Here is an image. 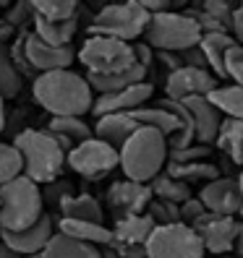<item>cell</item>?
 I'll return each instance as SVG.
<instances>
[{"label":"cell","mask_w":243,"mask_h":258,"mask_svg":"<svg viewBox=\"0 0 243 258\" xmlns=\"http://www.w3.org/2000/svg\"><path fill=\"white\" fill-rule=\"evenodd\" d=\"M32 94L34 102L53 117H84L94 110L97 99L86 76H79L71 68L37 76V81L32 84Z\"/></svg>","instance_id":"6da1fadb"},{"label":"cell","mask_w":243,"mask_h":258,"mask_svg":"<svg viewBox=\"0 0 243 258\" xmlns=\"http://www.w3.org/2000/svg\"><path fill=\"white\" fill-rule=\"evenodd\" d=\"M13 146L19 149L24 159V175L34 180L37 185H50L60 180V172L68 164V154L47 131L24 128L13 136Z\"/></svg>","instance_id":"7a4b0ae2"},{"label":"cell","mask_w":243,"mask_h":258,"mask_svg":"<svg viewBox=\"0 0 243 258\" xmlns=\"http://www.w3.org/2000/svg\"><path fill=\"white\" fill-rule=\"evenodd\" d=\"M168 139L155 128H139L128 139V144L120 149V170H123L126 180L149 185L168 167Z\"/></svg>","instance_id":"3957f363"},{"label":"cell","mask_w":243,"mask_h":258,"mask_svg":"<svg viewBox=\"0 0 243 258\" xmlns=\"http://www.w3.org/2000/svg\"><path fill=\"white\" fill-rule=\"evenodd\" d=\"M44 214L47 211H44L42 188L26 175L0 188V230L3 232H24Z\"/></svg>","instance_id":"277c9868"},{"label":"cell","mask_w":243,"mask_h":258,"mask_svg":"<svg viewBox=\"0 0 243 258\" xmlns=\"http://www.w3.org/2000/svg\"><path fill=\"white\" fill-rule=\"evenodd\" d=\"M149 19L152 16L144 11V6L139 0L110 3V6H102L92 16V21L86 26V34L89 37H110V39L136 44L144 37Z\"/></svg>","instance_id":"5b68a950"},{"label":"cell","mask_w":243,"mask_h":258,"mask_svg":"<svg viewBox=\"0 0 243 258\" xmlns=\"http://www.w3.org/2000/svg\"><path fill=\"white\" fill-rule=\"evenodd\" d=\"M202 29L186 11L180 13H157L149 19V26L144 32V42L155 52H186L191 47H199L202 42Z\"/></svg>","instance_id":"8992f818"},{"label":"cell","mask_w":243,"mask_h":258,"mask_svg":"<svg viewBox=\"0 0 243 258\" xmlns=\"http://www.w3.org/2000/svg\"><path fill=\"white\" fill-rule=\"evenodd\" d=\"M79 63L92 76L126 73L136 66L133 44L110 37H89L79 50Z\"/></svg>","instance_id":"52a82bcc"},{"label":"cell","mask_w":243,"mask_h":258,"mask_svg":"<svg viewBox=\"0 0 243 258\" xmlns=\"http://www.w3.org/2000/svg\"><path fill=\"white\" fill-rule=\"evenodd\" d=\"M204 242L188 224L157 227L147 242V258H204Z\"/></svg>","instance_id":"ba28073f"},{"label":"cell","mask_w":243,"mask_h":258,"mask_svg":"<svg viewBox=\"0 0 243 258\" xmlns=\"http://www.w3.org/2000/svg\"><path fill=\"white\" fill-rule=\"evenodd\" d=\"M68 167L86 180H100L120 167V151L100 139H89L68 154Z\"/></svg>","instance_id":"9c48e42d"},{"label":"cell","mask_w":243,"mask_h":258,"mask_svg":"<svg viewBox=\"0 0 243 258\" xmlns=\"http://www.w3.org/2000/svg\"><path fill=\"white\" fill-rule=\"evenodd\" d=\"M238 227H240V219H235V217H217V214H209L207 211L191 230L202 237L204 250L212 253V258H225L227 253H233Z\"/></svg>","instance_id":"30bf717a"},{"label":"cell","mask_w":243,"mask_h":258,"mask_svg":"<svg viewBox=\"0 0 243 258\" xmlns=\"http://www.w3.org/2000/svg\"><path fill=\"white\" fill-rule=\"evenodd\" d=\"M155 201V193L147 183H133V180H115L108 188V206L115 219L123 217H139L147 214L149 204Z\"/></svg>","instance_id":"8fae6325"},{"label":"cell","mask_w":243,"mask_h":258,"mask_svg":"<svg viewBox=\"0 0 243 258\" xmlns=\"http://www.w3.org/2000/svg\"><path fill=\"white\" fill-rule=\"evenodd\" d=\"M199 201L209 214L217 217H238L240 206H243V190L238 177H217L212 183L202 185L199 190Z\"/></svg>","instance_id":"7c38bea8"},{"label":"cell","mask_w":243,"mask_h":258,"mask_svg":"<svg viewBox=\"0 0 243 258\" xmlns=\"http://www.w3.org/2000/svg\"><path fill=\"white\" fill-rule=\"evenodd\" d=\"M220 84L212 71L202 68H178L165 79V97L170 99H188V97H209Z\"/></svg>","instance_id":"4fadbf2b"},{"label":"cell","mask_w":243,"mask_h":258,"mask_svg":"<svg viewBox=\"0 0 243 258\" xmlns=\"http://www.w3.org/2000/svg\"><path fill=\"white\" fill-rule=\"evenodd\" d=\"M53 237H55V219L50 214H44L34 227H29L24 232H3L0 230V242L8 245L11 250H16L19 255H42Z\"/></svg>","instance_id":"5bb4252c"},{"label":"cell","mask_w":243,"mask_h":258,"mask_svg":"<svg viewBox=\"0 0 243 258\" xmlns=\"http://www.w3.org/2000/svg\"><path fill=\"white\" fill-rule=\"evenodd\" d=\"M155 97V84L144 81V84H136L131 89H123L118 94H102L94 99V117H105V115H115V112H136L147 107V102Z\"/></svg>","instance_id":"9a60e30c"},{"label":"cell","mask_w":243,"mask_h":258,"mask_svg":"<svg viewBox=\"0 0 243 258\" xmlns=\"http://www.w3.org/2000/svg\"><path fill=\"white\" fill-rule=\"evenodd\" d=\"M26 57H29V63H32V68L42 76V73H53V71H68L71 63L79 57V52L73 50V44L71 47H50V44H44L34 32H29Z\"/></svg>","instance_id":"2e32d148"},{"label":"cell","mask_w":243,"mask_h":258,"mask_svg":"<svg viewBox=\"0 0 243 258\" xmlns=\"http://www.w3.org/2000/svg\"><path fill=\"white\" fill-rule=\"evenodd\" d=\"M188 107L191 117H193V125H196V141L212 146L217 141V133L222 125V115L217 112V107L212 104L207 97H188V99H180Z\"/></svg>","instance_id":"e0dca14e"},{"label":"cell","mask_w":243,"mask_h":258,"mask_svg":"<svg viewBox=\"0 0 243 258\" xmlns=\"http://www.w3.org/2000/svg\"><path fill=\"white\" fill-rule=\"evenodd\" d=\"M155 230H157V224L152 222L149 214L115 219V224H113V245L110 248H147V242H149V237H152Z\"/></svg>","instance_id":"ac0fdd59"},{"label":"cell","mask_w":243,"mask_h":258,"mask_svg":"<svg viewBox=\"0 0 243 258\" xmlns=\"http://www.w3.org/2000/svg\"><path fill=\"white\" fill-rule=\"evenodd\" d=\"M141 125L128 115V112H115V115H105V117H97L94 123V139L110 144L113 149H123L128 144V139L139 131Z\"/></svg>","instance_id":"d6986e66"},{"label":"cell","mask_w":243,"mask_h":258,"mask_svg":"<svg viewBox=\"0 0 243 258\" xmlns=\"http://www.w3.org/2000/svg\"><path fill=\"white\" fill-rule=\"evenodd\" d=\"M58 232H63L79 242H86V245L94 248H110L113 245V227L105 224H94V222H79V219H58Z\"/></svg>","instance_id":"ffe728a7"},{"label":"cell","mask_w":243,"mask_h":258,"mask_svg":"<svg viewBox=\"0 0 243 258\" xmlns=\"http://www.w3.org/2000/svg\"><path fill=\"white\" fill-rule=\"evenodd\" d=\"M235 44L238 42L233 39V34H204L202 42H199V50L204 52L207 66H209L212 73H215L217 81L227 79L225 76V55H227L230 47H235Z\"/></svg>","instance_id":"44dd1931"},{"label":"cell","mask_w":243,"mask_h":258,"mask_svg":"<svg viewBox=\"0 0 243 258\" xmlns=\"http://www.w3.org/2000/svg\"><path fill=\"white\" fill-rule=\"evenodd\" d=\"M76 32H79V19H73V21H47V19L34 16V34L44 44H50V47H71Z\"/></svg>","instance_id":"7402d4cb"},{"label":"cell","mask_w":243,"mask_h":258,"mask_svg":"<svg viewBox=\"0 0 243 258\" xmlns=\"http://www.w3.org/2000/svg\"><path fill=\"white\" fill-rule=\"evenodd\" d=\"M215 146L222 151V157H227L235 167H243V120L225 117L222 125H220Z\"/></svg>","instance_id":"603a6c76"},{"label":"cell","mask_w":243,"mask_h":258,"mask_svg":"<svg viewBox=\"0 0 243 258\" xmlns=\"http://www.w3.org/2000/svg\"><path fill=\"white\" fill-rule=\"evenodd\" d=\"M131 117H133L141 128H155V131H160L165 139L175 136L178 128H180L178 117H175L173 112H168L165 107H160V104H155V102L147 104V107H141V110H136V112H131Z\"/></svg>","instance_id":"cb8c5ba5"},{"label":"cell","mask_w":243,"mask_h":258,"mask_svg":"<svg viewBox=\"0 0 243 258\" xmlns=\"http://www.w3.org/2000/svg\"><path fill=\"white\" fill-rule=\"evenodd\" d=\"M60 217L63 219H79V222H94L102 224L105 219V211L100 206V201L89 193H76L71 199L60 206Z\"/></svg>","instance_id":"d4e9b609"},{"label":"cell","mask_w":243,"mask_h":258,"mask_svg":"<svg viewBox=\"0 0 243 258\" xmlns=\"http://www.w3.org/2000/svg\"><path fill=\"white\" fill-rule=\"evenodd\" d=\"M42 258H102V250L94 245H86V242L73 240L63 232H55L50 245L44 248Z\"/></svg>","instance_id":"484cf974"},{"label":"cell","mask_w":243,"mask_h":258,"mask_svg":"<svg viewBox=\"0 0 243 258\" xmlns=\"http://www.w3.org/2000/svg\"><path fill=\"white\" fill-rule=\"evenodd\" d=\"M165 172H168L173 180H180V183H212V180H217L222 177L220 170H217V164L215 162H193V164H173L168 162V167H165Z\"/></svg>","instance_id":"4316f807"},{"label":"cell","mask_w":243,"mask_h":258,"mask_svg":"<svg viewBox=\"0 0 243 258\" xmlns=\"http://www.w3.org/2000/svg\"><path fill=\"white\" fill-rule=\"evenodd\" d=\"M149 188H152V193H155L157 201H168V204H175V206H183L186 201L193 199L191 185L180 183V180H173L168 172L157 175V177L149 183Z\"/></svg>","instance_id":"83f0119b"},{"label":"cell","mask_w":243,"mask_h":258,"mask_svg":"<svg viewBox=\"0 0 243 258\" xmlns=\"http://www.w3.org/2000/svg\"><path fill=\"white\" fill-rule=\"evenodd\" d=\"M44 131H50L53 136H63V139H68L76 146L94 139V128L84 117H50V123Z\"/></svg>","instance_id":"f1b7e54d"},{"label":"cell","mask_w":243,"mask_h":258,"mask_svg":"<svg viewBox=\"0 0 243 258\" xmlns=\"http://www.w3.org/2000/svg\"><path fill=\"white\" fill-rule=\"evenodd\" d=\"M217 107L220 115L230 120H243V89L230 84V86H217L215 92L207 97Z\"/></svg>","instance_id":"f546056e"},{"label":"cell","mask_w":243,"mask_h":258,"mask_svg":"<svg viewBox=\"0 0 243 258\" xmlns=\"http://www.w3.org/2000/svg\"><path fill=\"white\" fill-rule=\"evenodd\" d=\"M34 16L47 21H73L81 19V6L76 0H34Z\"/></svg>","instance_id":"4dcf8cb0"},{"label":"cell","mask_w":243,"mask_h":258,"mask_svg":"<svg viewBox=\"0 0 243 258\" xmlns=\"http://www.w3.org/2000/svg\"><path fill=\"white\" fill-rule=\"evenodd\" d=\"M21 86H24V76L19 73L16 66H13L8 44H0V97L3 99L19 97Z\"/></svg>","instance_id":"1f68e13d"},{"label":"cell","mask_w":243,"mask_h":258,"mask_svg":"<svg viewBox=\"0 0 243 258\" xmlns=\"http://www.w3.org/2000/svg\"><path fill=\"white\" fill-rule=\"evenodd\" d=\"M24 175V159L13 144L0 141V188Z\"/></svg>","instance_id":"d6a6232c"},{"label":"cell","mask_w":243,"mask_h":258,"mask_svg":"<svg viewBox=\"0 0 243 258\" xmlns=\"http://www.w3.org/2000/svg\"><path fill=\"white\" fill-rule=\"evenodd\" d=\"M26 37H29V32H19V37L13 39V44H8V50H11L13 66L19 68V73L24 76V79H34L37 81L39 73L32 68V63H29V57H26Z\"/></svg>","instance_id":"836d02e7"},{"label":"cell","mask_w":243,"mask_h":258,"mask_svg":"<svg viewBox=\"0 0 243 258\" xmlns=\"http://www.w3.org/2000/svg\"><path fill=\"white\" fill-rule=\"evenodd\" d=\"M147 214L152 217V222H155L157 227H168V224H180V206L175 204H168V201H152Z\"/></svg>","instance_id":"e575fe53"},{"label":"cell","mask_w":243,"mask_h":258,"mask_svg":"<svg viewBox=\"0 0 243 258\" xmlns=\"http://www.w3.org/2000/svg\"><path fill=\"white\" fill-rule=\"evenodd\" d=\"M212 157V146L207 144H193L188 149H178V151H170L168 162L173 164H193V162H209Z\"/></svg>","instance_id":"d590c367"},{"label":"cell","mask_w":243,"mask_h":258,"mask_svg":"<svg viewBox=\"0 0 243 258\" xmlns=\"http://www.w3.org/2000/svg\"><path fill=\"white\" fill-rule=\"evenodd\" d=\"M71 196H76V193H73V185L68 183V180H55V183H50V185H42V199H44V204L55 206L58 211H60V206L71 199Z\"/></svg>","instance_id":"8d00e7d4"},{"label":"cell","mask_w":243,"mask_h":258,"mask_svg":"<svg viewBox=\"0 0 243 258\" xmlns=\"http://www.w3.org/2000/svg\"><path fill=\"white\" fill-rule=\"evenodd\" d=\"M225 76L235 86L243 89V44H235V47L227 50V55H225Z\"/></svg>","instance_id":"74e56055"},{"label":"cell","mask_w":243,"mask_h":258,"mask_svg":"<svg viewBox=\"0 0 243 258\" xmlns=\"http://www.w3.org/2000/svg\"><path fill=\"white\" fill-rule=\"evenodd\" d=\"M3 21H8L13 29H16V32H21L24 24H29V21L34 24V6L26 3V0H21V3H16V6L8 8V13L3 16Z\"/></svg>","instance_id":"f35d334b"},{"label":"cell","mask_w":243,"mask_h":258,"mask_svg":"<svg viewBox=\"0 0 243 258\" xmlns=\"http://www.w3.org/2000/svg\"><path fill=\"white\" fill-rule=\"evenodd\" d=\"M238 3H230V0H204L202 8L207 13H212V16H217L220 21H225L227 26H230V19H233V11H235Z\"/></svg>","instance_id":"ab89813d"},{"label":"cell","mask_w":243,"mask_h":258,"mask_svg":"<svg viewBox=\"0 0 243 258\" xmlns=\"http://www.w3.org/2000/svg\"><path fill=\"white\" fill-rule=\"evenodd\" d=\"M204 214H207L204 204L199 201V196H193L191 201H186L183 206H180V224H188V227H193V224L199 222Z\"/></svg>","instance_id":"60d3db41"},{"label":"cell","mask_w":243,"mask_h":258,"mask_svg":"<svg viewBox=\"0 0 243 258\" xmlns=\"http://www.w3.org/2000/svg\"><path fill=\"white\" fill-rule=\"evenodd\" d=\"M133 55H136V63H139L141 68H147V73H152V68H155V63H157V52L152 50L147 42H136Z\"/></svg>","instance_id":"b9f144b4"},{"label":"cell","mask_w":243,"mask_h":258,"mask_svg":"<svg viewBox=\"0 0 243 258\" xmlns=\"http://www.w3.org/2000/svg\"><path fill=\"white\" fill-rule=\"evenodd\" d=\"M180 63H183L186 68H202V71H209L207 57H204V52H202L199 47H191V50H186V52H180Z\"/></svg>","instance_id":"7bdbcfd3"},{"label":"cell","mask_w":243,"mask_h":258,"mask_svg":"<svg viewBox=\"0 0 243 258\" xmlns=\"http://www.w3.org/2000/svg\"><path fill=\"white\" fill-rule=\"evenodd\" d=\"M144 6V11L149 16H157V13H173L180 3H170V0H139Z\"/></svg>","instance_id":"ee69618b"},{"label":"cell","mask_w":243,"mask_h":258,"mask_svg":"<svg viewBox=\"0 0 243 258\" xmlns=\"http://www.w3.org/2000/svg\"><path fill=\"white\" fill-rule=\"evenodd\" d=\"M230 34L238 44H243V3L235 6L233 11V19H230Z\"/></svg>","instance_id":"f6af8a7d"},{"label":"cell","mask_w":243,"mask_h":258,"mask_svg":"<svg viewBox=\"0 0 243 258\" xmlns=\"http://www.w3.org/2000/svg\"><path fill=\"white\" fill-rule=\"evenodd\" d=\"M11 37L16 39V37H19V32H16V29H13L8 21H3V19H0V44H6Z\"/></svg>","instance_id":"bcb514c9"},{"label":"cell","mask_w":243,"mask_h":258,"mask_svg":"<svg viewBox=\"0 0 243 258\" xmlns=\"http://www.w3.org/2000/svg\"><path fill=\"white\" fill-rule=\"evenodd\" d=\"M233 253H235V258H243V222H240V227H238V235H235Z\"/></svg>","instance_id":"7dc6e473"},{"label":"cell","mask_w":243,"mask_h":258,"mask_svg":"<svg viewBox=\"0 0 243 258\" xmlns=\"http://www.w3.org/2000/svg\"><path fill=\"white\" fill-rule=\"evenodd\" d=\"M0 258H24V255H19L16 250H11L8 245H3V242H0Z\"/></svg>","instance_id":"c3c4849f"},{"label":"cell","mask_w":243,"mask_h":258,"mask_svg":"<svg viewBox=\"0 0 243 258\" xmlns=\"http://www.w3.org/2000/svg\"><path fill=\"white\" fill-rule=\"evenodd\" d=\"M3 102H6V99L0 97V133L6 131V104H3Z\"/></svg>","instance_id":"681fc988"},{"label":"cell","mask_w":243,"mask_h":258,"mask_svg":"<svg viewBox=\"0 0 243 258\" xmlns=\"http://www.w3.org/2000/svg\"><path fill=\"white\" fill-rule=\"evenodd\" d=\"M238 183H240V190H243V170L238 172Z\"/></svg>","instance_id":"f907efd6"},{"label":"cell","mask_w":243,"mask_h":258,"mask_svg":"<svg viewBox=\"0 0 243 258\" xmlns=\"http://www.w3.org/2000/svg\"><path fill=\"white\" fill-rule=\"evenodd\" d=\"M238 219H240V222H243V206H240V214H238Z\"/></svg>","instance_id":"816d5d0a"},{"label":"cell","mask_w":243,"mask_h":258,"mask_svg":"<svg viewBox=\"0 0 243 258\" xmlns=\"http://www.w3.org/2000/svg\"><path fill=\"white\" fill-rule=\"evenodd\" d=\"M24 258H42V255H24Z\"/></svg>","instance_id":"f5cc1de1"},{"label":"cell","mask_w":243,"mask_h":258,"mask_svg":"<svg viewBox=\"0 0 243 258\" xmlns=\"http://www.w3.org/2000/svg\"><path fill=\"white\" fill-rule=\"evenodd\" d=\"M225 258H227V255H225Z\"/></svg>","instance_id":"db71d44e"}]
</instances>
